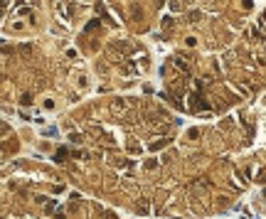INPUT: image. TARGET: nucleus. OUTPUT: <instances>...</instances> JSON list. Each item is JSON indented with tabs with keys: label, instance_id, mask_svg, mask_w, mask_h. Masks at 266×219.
Wrapping results in <instances>:
<instances>
[{
	"label": "nucleus",
	"instance_id": "nucleus-1",
	"mask_svg": "<svg viewBox=\"0 0 266 219\" xmlns=\"http://www.w3.org/2000/svg\"><path fill=\"white\" fill-rule=\"evenodd\" d=\"M165 145H168V140H158V143L150 145V150H160V148H165Z\"/></svg>",
	"mask_w": 266,
	"mask_h": 219
}]
</instances>
